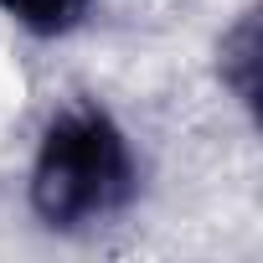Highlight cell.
<instances>
[{
	"label": "cell",
	"mask_w": 263,
	"mask_h": 263,
	"mask_svg": "<svg viewBox=\"0 0 263 263\" xmlns=\"http://www.w3.org/2000/svg\"><path fill=\"white\" fill-rule=\"evenodd\" d=\"M135 196V155H129L124 129L93 108L72 103L62 108L36 150L31 165V206L47 227H93L108 222Z\"/></svg>",
	"instance_id": "obj_1"
},
{
	"label": "cell",
	"mask_w": 263,
	"mask_h": 263,
	"mask_svg": "<svg viewBox=\"0 0 263 263\" xmlns=\"http://www.w3.org/2000/svg\"><path fill=\"white\" fill-rule=\"evenodd\" d=\"M222 83L237 93V103H258V21L242 16L222 36Z\"/></svg>",
	"instance_id": "obj_2"
},
{
	"label": "cell",
	"mask_w": 263,
	"mask_h": 263,
	"mask_svg": "<svg viewBox=\"0 0 263 263\" xmlns=\"http://www.w3.org/2000/svg\"><path fill=\"white\" fill-rule=\"evenodd\" d=\"M88 6H93V0H0V11H6L11 21H21L26 31H36V36L72 31L88 16Z\"/></svg>",
	"instance_id": "obj_3"
}]
</instances>
